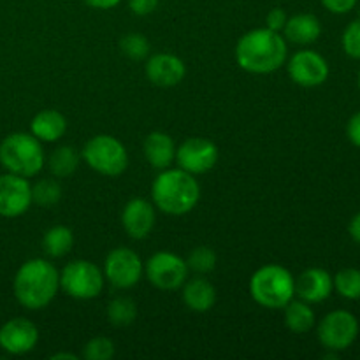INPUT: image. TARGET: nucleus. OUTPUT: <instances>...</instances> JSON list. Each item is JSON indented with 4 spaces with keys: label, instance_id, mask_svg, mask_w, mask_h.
<instances>
[{
    "label": "nucleus",
    "instance_id": "35",
    "mask_svg": "<svg viewBox=\"0 0 360 360\" xmlns=\"http://www.w3.org/2000/svg\"><path fill=\"white\" fill-rule=\"evenodd\" d=\"M347 136L354 146L360 148V111L355 112V115L348 120Z\"/></svg>",
    "mask_w": 360,
    "mask_h": 360
},
{
    "label": "nucleus",
    "instance_id": "5",
    "mask_svg": "<svg viewBox=\"0 0 360 360\" xmlns=\"http://www.w3.org/2000/svg\"><path fill=\"white\" fill-rule=\"evenodd\" d=\"M0 164L7 172L32 178L44 167V150L34 134L14 132L0 143Z\"/></svg>",
    "mask_w": 360,
    "mask_h": 360
},
{
    "label": "nucleus",
    "instance_id": "27",
    "mask_svg": "<svg viewBox=\"0 0 360 360\" xmlns=\"http://www.w3.org/2000/svg\"><path fill=\"white\" fill-rule=\"evenodd\" d=\"M62 199V186L55 179H41L32 186V202L41 207H53Z\"/></svg>",
    "mask_w": 360,
    "mask_h": 360
},
{
    "label": "nucleus",
    "instance_id": "23",
    "mask_svg": "<svg viewBox=\"0 0 360 360\" xmlns=\"http://www.w3.org/2000/svg\"><path fill=\"white\" fill-rule=\"evenodd\" d=\"M81 155L74 146H58L48 158V169L55 178H69L79 165Z\"/></svg>",
    "mask_w": 360,
    "mask_h": 360
},
{
    "label": "nucleus",
    "instance_id": "1",
    "mask_svg": "<svg viewBox=\"0 0 360 360\" xmlns=\"http://www.w3.org/2000/svg\"><path fill=\"white\" fill-rule=\"evenodd\" d=\"M236 60L246 72H274L287 62V39L267 27L246 32L236 46Z\"/></svg>",
    "mask_w": 360,
    "mask_h": 360
},
{
    "label": "nucleus",
    "instance_id": "19",
    "mask_svg": "<svg viewBox=\"0 0 360 360\" xmlns=\"http://www.w3.org/2000/svg\"><path fill=\"white\" fill-rule=\"evenodd\" d=\"M183 301L192 311H210L217 302V290L206 278L197 276L183 283Z\"/></svg>",
    "mask_w": 360,
    "mask_h": 360
},
{
    "label": "nucleus",
    "instance_id": "9",
    "mask_svg": "<svg viewBox=\"0 0 360 360\" xmlns=\"http://www.w3.org/2000/svg\"><path fill=\"white\" fill-rule=\"evenodd\" d=\"M148 281L158 290L172 292L183 287L188 278V266L186 260L171 252H158L148 259L144 266Z\"/></svg>",
    "mask_w": 360,
    "mask_h": 360
},
{
    "label": "nucleus",
    "instance_id": "31",
    "mask_svg": "<svg viewBox=\"0 0 360 360\" xmlns=\"http://www.w3.org/2000/svg\"><path fill=\"white\" fill-rule=\"evenodd\" d=\"M341 44H343L345 53H347L348 56L360 60V16L345 28L343 37H341Z\"/></svg>",
    "mask_w": 360,
    "mask_h": 360
},
{
    "label": "nucleus",
    "instance_id": "21",
    "mask_svg": "<svg viewBox=\"0 0 360 360\" xmlns=\"http://www.w3.org/2000/svg\"><path fill=\"white\" fill-rule=\"evenodd\" d=\"M30 130L39 141L44 143H55L60 137H63L67 130L65 116L55 109H46L34 116L30 123Z\"/></svg>",
    "mask_w": 360,
    "mask_h": 360
},
{
    "label": "nucleus",
    "instance_id": "24",
    "mask_svg": "<svg viewBox=\"0 0 360 360\" xmlns=\"http://www.w3.org/2000/svg\"><path fill=\"white\" fill-rule=\"evenodd\" d=\"M74 246V236L72 231L63 225H56L46 231L44 238H42V248H44L46 255L51 259H60L65 257L67 253L72 250Z\"/></svg>",
    "mask_w": 360,
    "mask_h": 360
},
{
    "label": "nucleus",
    "instance_id": "12",
    "mask_svg": "<svg viewBox=\"0 0 360 360\" xmlns=\"http://www.w3.org/2000/svg\"><path fill=\"white\" fill-rule=\"evenodd\" d=\"M288 76L299 86H320L329 77V63L320 53L311 51V49H302L288 60Z\"/></svg>",
    "mask_w": 360,
    "mask_h": 360
},
{
    "label": "nucleus",
    "instance_id": "3",
    "mask_svg": "<svg viewBox=\"0 0 360 360\" xmlns=\"http://www.w3.org/2000/svg\"><path fill=\"white\" fill-rule=\"evenodd\" d=\"M155 206L164 213L179 217L186 214L197 206L200 197V186L193 174L183 169H164L151 185Z\"/></svg>",
    "mask_w": 360,
    "mask_h": 360
},
{
    "label": "nucleus",
    "instance_id": "36",
    "mask_svg": "<svg viewBox=\"0 0 360 360\" xmlns=\"http://www.w3.org/2000/svg\"><path fill=\"white\" fill-rule=\"evenodd\" d=\"M122 0H84V4L94 9H112L116 7Z\"/></svg>",
    "mask_w": 360,
    "mask_h": 360
},
{
    "label": "nucleus",
    "instance_id": "8",
    "mask_svg": "<svg viewBox=\"0 0 360 360\" xmlns=\"http://www.w3.org/2000/svg\"><path fill=\"white\" fill-rule=\"evenodd\" d=\"M316 334L326 350L340 354L348 350L359 338V320L347 309H336L320 320Z\"/></svg>",
    "mask_w": 360,
    "mask_h": 360
},
{
    "label": "nucleus",
    "instance_id": "26",
    "mask_svg": "<svg viewBox=\"0 0 360 360\" xmlns=\"http://www.w3.org/2000/svg\"><path fill=\"white\" fill-rule=\"evenodd\" d=\"M334 280V290L341 295V297L348 299V301H359L360 299V269L355 267H347L341 269Z\"/></svg>",
    "mask_w": 360,
    "mask_h": 360
},
{
    "label": "nucleus",
    "instance_id": "20",
    "mask_svg": "<svg viewBox=\"0 0 360 360\" xmlns=\"http://www.w3.org/2000/svg\"><path fill=\"white\" fill-rule=\"evenodd\" d=\"M144 157L155 169H167L176 160L174 141L165 132H151L144 141Z\"/></svg>",
    "mask_w": 360,
    "mask_h": 360
},
{
    "label": "nucleus",
    "instance_id": "37",
    "mask_svg": "<svg viewBox=\"0 0 360 360\" xmlns=\"http://www.w3.org/2000/svg\"><path fill=\"white\" fill-rule=\"evenodd\" d=\"M348 232H350V238L354 239L355 243L360 245V213L355 214L350 220V225H348Z\"/></svg>",
    "mask_w": 360,
    "mask_h": 360
},
{
    "label": "nucleus",
    "instance_id": "39",
    "mask_svg": "<svg viewBox=\"0 0 360 360\" xmlns=\"http://www.w3.org/2000/svg\"><path fill=\"white\" fill-rule=\"evenodd\" d=\"M357 83H359V90H360V70H359V77H357Z\"/></svg>",
    "mask_w": 360,
    "mask_h": 360
},
{
    "label": "nucleus",
    "instance_id": "11",
    "mask_svg": "<svg viewBox=\"0 0 360 360\" xmlns=\"http://www.w3.org/2000/svg\"><path fill=\"white\" fill-rule=\"evenodd\" d=\"M176 162L179 169L190 174H204L218 162V148L213 141L204 137H190L176 148Z\"/></svg>",
    "mask_w": 360,
    "mask_h": 360
},
{
    "label": "nucleus",
    "instance_id": "14",
    "mask_svg": "<svg viewBox=\"0 0 360 360\" xmlns=\"http://www.w3.org/2000/svg\"><path fill=\"white\" fill-rule=\"evenodd\" d=\"M39 341V330L34 322L27 319L9 320L0 327V348L11 355H25L35 348Z\"/></svg>",
    "mask_w": 360,
    "mask_h": 360
},
{
    "label": "nucleus",
    "instance_id": "17",
    "mask_svg": "<svg viewBox=\"0 0 360 360\" xmlns=\"http://www.w3.org/2000/svg\"><path fill=\"white\" fill-rule=\"evenodd\" d=\"M122 225L132 239H144L155 227V210L146 199H132L122 213Z\"/></svg>",
    "mask_w": 360,
    "mask_h": 360
},
{
    "label": "nucleus",
    "instance_id": "29",
    "mask_svg": "<svg viewBox=\"0 0 360 360\" xmlns=\"http://www.w3.org/2000/svg\"><path fill=\"white\" fill-rule=\"evenodd\" d=\"M120 49L132 60H143L150 55V41L143 34H127L120 39Z\"/></svg>",
    "mask_w": 360,
    "mask_h": 360
},
{
    "label": "nucleus",
    "instance_id": "7",
    "mask_svg": "<svg viewBox=\"0 0 360 360\" xmlns=\"http://www.w3.org/2000/svg\"><path fill=\"white\" fill-rule=\"evenodd\" d=\"M60 288L70 297L88 301L104 288V273L90 260H72L60 273Z\"/></svg>",
    "mask_w": 360,
    "mask_h": 360
},
{
    "label": "nucleus",
    "instance_id": "13",
    "mask_svg": "<svg viewBox=\"0 0 360 360\" xmlns=\"http://www.w3.org/2000/svg\"><path fill=\"white\" fill-rule=\"evenodd\" d=\"M32 204V186L23 176L7 174L0 176V217L16 218L28 211Z\"/></svg>",
    "mask_w": 360,
    "mask_h": 360
},
{
    "label": "nucleus",
    "instance_id": "30",
    "mask_svg": "<svg viewBox=\"0 0 360 360\" xmlns=\"http://www.w3.org/2000/svg\"><path fill=\"white\" fill-rule=\"evenodd\" d=\"M83 357L86 360H111L115 357V343L104 336L94 338L84 345Z\"/></svg>",
    "mask_w": 360,
    "mask_h": 360
},
{
    "label": "nucleus",
    "instance_id": "4",
    "mask_svg": "<svg viewBox=\"0 0 360 360\" xmlns=\"http://www.w3.org/2000/svg\"><path fill=\"white\" fill-rule=\"evenodd\" d=\"M253 301L267 309H283L295 295V278L285 267L269 264L255 271L250 280Z\"/></svg>",
    "mask_w": 360,
    "mask_h": 360
},
{
    "label": "nucleus",
    "instance_id": "38",
    "mask_svg": "<svg viewBox=\"0 0 360 360\" xmlns=\"http://www.w3.org/2000/svg\"><path fill=\"white\" fill-rule=\"evenodd\" d=\"M58 359H70V360H76L77 357L74 354H67V352H62V354H55L51 355V360H58Z\"/></svg>",
    "mask_w": 360,
    "mask_h": 360
},
{
    "label": "nucleus",
    "instance_id": "6",
    "mask_svg": "<svg viewBox=\"0 0 360 360\" xmlns=\"http://www.w3.org/2000/svg\"><path fill=\"white\" fill-rule=\"evenodd\" d=\"M81 155L88 167L94 169L98 174L109 176V178L120 176L129 165V155H127L122 141L112 136H105V134L91 137L84 144Z\"/></svg>",
    "mask_w": 360,
    "mask_h": 360
},
{
    "label": "nucleus",
    "instance_id": "15",
    "mask_svg": "<svg viewBox=\"0 0 360 360\" xmlns=\"http://www.w3.org/2000/svg\"><path fill=\"white\" fill-rule=\"evenodd\" d=\"M334 292V280L329 271L311 267L299 274L295 280V294L309 304H319L330 297Z\"/></svg>",
    "mask_w": 360,
    "mask_h": 360
},
{
    "label": "nucleus",
    "instance_id": "22",
    "mask_svg": "<svg viewBox=\"0 0 360 360\" xmlns=\"http://www.w3.org/2000/svg\"><path fill=\"white\" fill-rule=\"evenodd\" d=\"M285 326L294 334H306L315 326V311L306 301H294L292 299L285 306Z\"/></svg>",
    "mask_w": 360,
    "mask_h": 360
},
{
    "label": "nucleus",
    "instance_id": "32",
    "mask_svg": "<svg viewBox=\"0 0 360 360\" xmlns=\"http://www.w3.org/2000/svg\"><path fill=\"white\" fill-rule=\"evenodd\" d=\"M357 4L359 0H322V6L334 14L350 13L352 9H355Z\"/></svg>",
    "mask_w": 360,
    "mask_h": 360
},
{
    "label": "nucleus",
    "instance_id": "28",
    "mask_svg": "<svg viewBox=\"0 0 360 360\" xmlns=\"http://www.w3.org/2000/svg\"><path fill=\"white\" fill-rule=\"evenodd\" d=\"M188 271H193L197 274H207L217 267V253L207 246H197L192 250L186 259Z\"/></svg>",
    "mask_w": 360,
    "mask_h": 360
},
{
    "label": "nucleus",
    "instance_id": "2",
    "mask_svg": "<svg viewBox=\"0 0 360 360\" xmlns=\"http://www.w3.org/2000/svg\"><path fill=\"white\" fill-rule=\"evenodd\" d=\"M14 297L23 308L42 309L55 299L60 288V273L44 259L27 260L14 276Z\"/></svg>",
    "mask_w": 360,
    "mask_h": 360
},
{
    "label": "nucleus",
    "instance_id": "34",
    "mask_svg": "<svg viewBox=\"0 0 360 360\" xmlns=\"http://www.w3.org/2000/svg\"><path fill=\"white\" fill-rule=\"evenodd\" d=\"M129 7L137 16H148L158 7V0H129Z\"/></svg>",
    "mask_w": 360,
    "mask_h": 360
},
{
    "label": "nucleus",
    "instance_id": "18",
    "mask_svg": "<svg viewBox=\"0 0 360 360\" xmlns=\"http://www.w3.org/2000/svg\"><path fill=\"white\" fill-rule=\"evenodd\" d=\"M285 39L294 44H311L322 34V25L315 14L301 13L295 16L288 18L287 23L283 27Z\"/></svg>",
    "mask_w": 360,
    "mask_h": 360
},
{
    "label": "nucleus",
    "instance_id": "10",
    "mask_svg": "<svg viewBox=\"0 0 360 360\" xmlns=\"http://www.w3.org/2000/svg\"><path fill=\"white\" fill-rule=\"evenodd\" d=\"M143 260L130 248H115L105 257L104 278L120 290L136 287L143 276Z\"/></svg>",
    "mask_w": 360,
    "mask_h": 360
},
{
    "label": "nucleus",
    "instance_id": "16",
    "mask_svg": "<svg viewBox=\"0 0 360 360\" xmlns=\"http://www.w3.org/2000/svg\"><path fill=\"white\" fill-rule=\"evenodd\" d=\"M185 63L171 53H157L146 62V76L157 86H176L185 77Z\"/></svg>",
    "mask_w": 360,
    "mask_h": 360
},
{
    "label": "nucleus",
    "instance_id": "33",
    "mask_svg": "<svg viewBox=\"0 0 360 360\" xmlns=\"http://www.w3.org/2000/svg\"><path fill=\"white\" fill-rule=\"evenodd\" d=\"M287 20H288L287 13H285L281 7H274V9H271L269 13H267V18H266L267 28H271V30H274V32L283 30Z\"/></svg>",
    "mask_w": 360,
    "mask_h": 360
},
{
    "label": "nucleus",
    "instance_id": "25",
    "mask_svg": "<svg viewBox=\"0 0 360 360\" xmlns=\"http://www.w3.org/2000/svg\"><path fill=\"white\" fill-rule=\"evenodd\" d=\"M108 320L116 327H127L136 320L137 306L130 297H116L108 304Z\"/></svg>",
    "mask_w": 360,
    "mask_h": 360
}]
</instances>
